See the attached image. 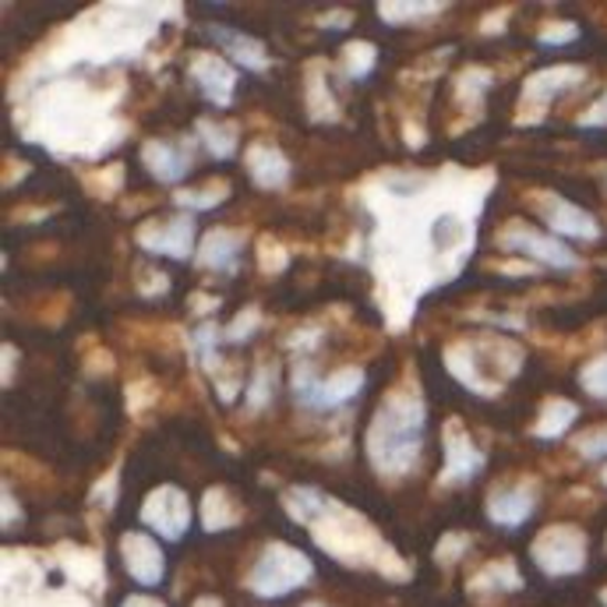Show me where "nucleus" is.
Segmentation results:
<instances>
[{"instance_id": "obj_1", "label": "nucleus", "mask_w": 607, "mask_h": 607, "mask_svg": "<svg viewBox=\"0 0 607 607\" xmlns=\"http://www.w3.org/2000/svg\"><path fill=\"white\" fill-rule=\"evenodd\" d=\"M428 442V403L421 389L395 385L374 407L364 428V460L385 481L410 477Z\"/></svg>"}, {"instance_id": "obj_2", "label": "nucleus", "mask_w": 607, "mask_h": 607, "mask_svg": "<svg viewBox=\"0 0 607 607\" xmlns=\"http://www.w3.org/2000/svg\"><path fill=\"white\" fill-rule=\"evenodd\" d=\"M290 395L300 410L308 413H336L360 400L368 389V371L357 364H343L332 374H321L311 357H294L290 360Z\"/></svg>"}, {"instance_id": "obj_3", "label": "nucleus", "mask_w": 607, "mask_h": 607, "mask_svg": "<svg viewBox=\"0 0 607 607\" xmlns=\"http://www.w3.org/2000/svg\"><path fill=\"white\" fill-rule=\"evenodd\" d=\"M311 579H315V562L308 552H300V547L287 541H269L255 558L244 586L261 600H282L297 594L300 586H308Z\"/></svg>"}, {"instance_id": "obj_4", "label": "nucleus", "mask_w": 607, "mask_h": 607, "mask_svg": "<svg viewBox=\"0 0 607 607\" xmlns=\"http://www.w3.org/2000/svg\"><path fill=\"white\" fill-rule=\"evenodd\" d=\"M495 244L502 255H516L519 261H529L534 269H552V272H579L583 258L576 248H568L565 240L555 234H547L544 226L512 216L502 223V230L495 234Z\"/></svg>"}, {"instance_id": "obj_5", "label": "nucleus", "mask_w": 607, "mask_h": 607, "mask_svg": "<svg viewBox=\"0 0 607 607\" xmlns=\"http://www.w3.org/2000/svg\"><path fill=\"white\" fill-rule=\"evenodd\" d=\"M529 562H534L547 579L579 576L590 562V537L576 523H552L529 544Z\"/></svg>"}, {"instance_id": "obj_6", "label": "nucleus", "mask_w": 607, "mask_h": 607, "mask_svg": "<svg viewBox=\"0 0 607 607\" xmlns=\"http://www.w3.org/2000/svg\"><path fill=\"white\" fill-rule=\"evenodd\" d=\"M586 79H590V71H586L583 64H552V68L526 74L523 89H519V103H516V124L519 127L544 124L552 103L558 96H565V92L579 89Z\"/></svg>"}, {"instance_id": "obj_7", "label": "nucleus", "mask_w": 607, "mask_h": 607, "mask_svg": "<svg viewBox=\"0 0 607 607\" xmlns=\"http://www.w3.org/2000/svg\"><path fill=\"white\" fill-rule=\"evenodd\" d=\"M198 219L192 213L174 216H152L135 226V244L148 258L169 261H195L198 255Z\"/></svg>"}, {"instance_id": "obj_8", "label": "nucleus", "mask_w": 607, "mask_h": 607, "mask_svg": "<svg viewBox=\"0 0 607 607\" xmlns=\"http://www.w3.org/2000/svg\"><path fill=\"white\" fill-rule=\"evenodd\" d=\"M192 519H195L192 495H187L181 484L152 487L138 508L142 529H148V534L160 537L163 544H181L187 537V529H192Z\"/></svg>"}, {"instance_id": "obj_9", "label": "nucleus", "mask_w": 607, "mask_h": 607, "mask_svg": "<svg viewBox=\"0 0 607 607\" xmlns=\"http://www.w3.org/2000/svg\"><path fill=\"white\" fill-rule=\"evenodd\" d=\"M529 205H534L537 219L544 223L547 234H555L565 244H597L600 240V219L583 208L579 202L565 198L558 192H534L529 195Z\"/></svg>"}, {"instance_id": "obj_10", "label": "nucleus", "mask_w": 607, "mask_h": 607, "mask_svg": "<svg viewBox=\"0 0 607 607\" xmlns=\"http://www.w3.org/2000/svg\"><path fill=\"white\" fill-rule=\"evenodd\" d=\"M487 470V452L477 445V439L466 431L460 416H449L442 428V473L439 481L445 487L473 484Z\"/></svg>"}, {"instance_id": "obj_11", "label": "nucleus", "mask_w": 607, "mask_h": 607, "mask_svg": "<svg viewBox=\"0 0 607 607\" xmlns=\"http://www.w3.org/2000/svg\"><path fill=\"white\" fill-rule=\"evenodd\" d=\"M187 82L195 85L198 96L216 106V110H230L237 100V85H240V68H234L223 53L216 50H195L187 56Z\"/></svg>"}, {"instance_id": "obj_12", "label": "nucleus", "mask_w": 607, "mask_h": 607, "mask_svg": "<svg viewBox=\"0 0 607 607\" xmlns=\"http://www.w3.org/2000/svg\"><path fill=\"white\" fill-rule=\"evenodd\" d=\"M541 508V487L537 481H505L495 484L484 498V516L491 526L505 529V534H516L529 519L537 516Z\"/></svg>"}, {"instance_id": "obj_13", "label": "nucleus", "mask_w": 607, "mask_h": 607, "mask_svg": "<svg viewBox=\"0 0 607 607\" xmlns=\"http://www.w3.org/2000/svg\"><path fill=\"white\" fill-rule=\"evenodd\" d=\"M195 135H181V138H145L138 148V160L145 166V174L156 184L181 187L184 177L195 169Z\"/></svg>"}, {"instance_id": "obj_14", "label": "nucleus", "mask_w": 607, "mask_h": 607, "mask_svg": "<svg viewBox=\"0 0 607 607\" xmlns=\"http://www.w3.org/2000/svg\"><path fill=\"white\" fill-rule=\"evenodd\" d=\"M117 552L124 562V573L135 579V586L142 590H156L166 579V552H163V541L152 537L148 529H124L121 541H117Z\"/></svg>"}, {"instance_id": "obj_15", "label": "nucleus", "mask_w": 607, "mask_h": 607, "mask_svg": "<svg viewBox=\"0 0 607 607\" xmlns=\"http://www.w3.org/2000/svg\"><path fill=\"white\" fill-rule=\"evenodd\" d=\"M248 240H251V234L240 230V226H213V230H205L198 240L195 265L205 272L237 276L244 251H248Z\"/></svg>"}, {"instance_id": "obj_16", "label": "nucleus", "mask_w": 607, "mask_h": 607, "mask_svg": "<svg viewBox=\"0 0 607 607\" xmlns=\"http://www.w3.org/2000/svg\"><path fill=\"white\" fill-rule=\"evenodd\" d=\"M205 32H208V40H213V43L219 47V53H223L234 68L251 71V74H269V71H272V53H269V47H265V43L258 40V35L244 32V29H237V25H223V22L208 25Z\"/></svg>"}, {"instance_id": "obj_17", "label": "nucleus", "mask_w": 607, "mask_h": 607, "mask_svg": "<svg viewBox=\"0 0 607 607\" xmlns=\"http://www.w3.org/2000/svg\"><path fill=\"white\" fill-rule=\"evenodd\" d=\"M244 174L258 192H282L294 177V163L276 142H251L244 148Z\"/></svg>"}, {"instance_id": "obj_18", "label": "nucleus", "mask_w": 607, "mask_h": 607, "mask_svg": "<svg viewBox=\"0 0 607 607\" xmlns=\"http://www.w3.org/2000/svg\"><path fill=\"white\" fill-rule=\"evenodd\" d=\"M442 360H445V371L460 382L470 395H481V400H495L502 392L495 382L487 378L481 357H477V347H473V339H452V343L442 350Z\"/></svg>"}, {"instance_id": "obj_19", "label": "nucleus", "mask_w": 607, "mask_h": 607, "mask_svg": "<svg viewBox=\"0 0 607 607\" xmlns=\"http://www.w3.org/2000/svg\"><path fill=\"white\" fill-rule=\"evenodd\" d=\"M332 64L315 56V61L304 64V110H308L311 124H339L343 121V110L332 92Z\"/></svg>"}, {"instance_id": "obj_20", "label": "nucleus", "mask_w": 607, "mask_h": 607, "mask_svg": "<svg viewBox=\"0 0 607 607\" xmlns=\"http://www.w3.org/2000/svg\"><path fill=\"white\" fill-rule=\"evenodd\" d=\"M240 519H244V505L230 487L223 484L205 487V495L198 502V523L205 534H226V529H234Z\"/></svg>"}, {"instance_id": "obj_21", "label": "nucleus", "mask_w": 607, "mask_h": 607, "mask_svg": "<svg viewBox=\"0 0 607 607\" xmlns=\"http://www.w3.org/2000/svg\"><path fill=\"white\" fill-rule=\"evenodd\" d=\"M332 502L336 498L329 495V491H321L318 484H290L279 498L282 512H287L297 526H315L329 512Z\"/></svg>"}, {"instance_id": "obj_22", "label": "nucleus", "mask_w": 607, "mask_h": 607, "mask_svg": "<svg viewBox=\"0 0 607 607\" xmlns=\"http://www.w3.org/2000/svg\"><path fill=\"white\" fill-rule=\"evenodd\" d=\"M576 421H579V403L565 400V395H552V400L541 403L537 421H534V428H529V434H534L537 442H558L576 428Z\"/></svg>"}, {"instance_id": "obj_23", "label": "nucleus", "mask_w": 607, "mask_h": 607, "mask_svg": "<svg viewBox=\"0 0 607 607\" xmlns=\"http://www.w3.org/2000/svg\"><path fill=\"white\" fill-rule=\"evenodd\" d=\"M195 138L198 145L219 163H230L240 152V127L234 121H219V117H195Z\"/></svg>"}, {"instance_id": "obj_24", "label": "nucleus", "mask_w": 607, "mask_h": 607, "mask_svg": "<svg viewBox=\"0 0 607 607\" xmlns=\"http://www.w3.org/2000/svg\"><path fill=\"white\" fill-rule=\"evenodd\" d=\"M234 198V184L230 181H208L202 187H177L169 202L177 205V213H192V216H202V213H213V208L226 205Z\"/></svg>"}, {"instance_id": "obj_25", "label": "nucleus", "mask_w": 607, "mask_h": 607, "mask_svg": "<svg viewBox=\"0 0 607 607\" xmlns=\"http://www.w3.org/2000/svg\"><path fill=\"white\" fill-rule=\"evenodd\" d=\"M378 18H382V25H392V29H403V25H431V18H439L449 11V4L442 0H389V4H378L374 8Z\"/></svg>"}, {"instance_id": "obj_26", "label": "nucleus", "mask_w": 607, "mask_h": 607, "mask_svg": "<svg viewBox=\"0 0 607 607\" xmlns=\"http://www.w3.org/2000/svg\"><path fill=\"white\" fill-rule=\"evenodd\" d=\"M279 378H282V368L276 364V360L261 357L258 364L251 368L248 382H244V410H248V413H261V410H269V403L276 400Z\"/></svg>"}, {"instance_id": "obj_27", "label": "nucleus", "mask_w": 607, "mask_h": 607, "mask_svg": "<svg viewBox=\"0 0 607 607\" xmlns=\"http://www.w3.org/2000/svg\"><path fill=\"white\" fill-rule=\"evenodd\" d=\"M219 343H226V336H223V326L216 318H208V321H198L195 332L187 336V350H192V357H198V364L205 374H219L226 364H223V357H219Z\"/></svg>"}, {"instance_id": "obj_28", "label": "nucleus", "mask_w": 607, "mask_h": 607, "mask_svg": "<svg viewBox=\"0 0 607 607\" xmlns=\"http://www.w3.org/2000/svg\"><path fill=\"white\" fill-rule=\"evenodd\" d=\"M378 68V43L371 40H350L336 56V74L343 82H368Z\"/></svg>"}, {"instance_id": "obj_29", "label": "nucleus", "mask_w": 607, "mask_h": 607, "mask_svg": "<svg viewBox=\"0 0 607 607\" xmlns=\"http://www.w3.org/2000/svg\"><path fill=\"white\" fill-rule=\"evenodd\" d=\"M516 590H523V576L512 558H495L477 576H470V594H516Z\"/></svg>"}, {"instance_id": "obj_30", "label": "nucleus", "mask_w": 607, "mask_h": 607, "mask_svg": "<svg viewBox=\"0 0 607 607\" xmlns=\"http://www.w3.org/2000/svg\"><path fill=\"white\" fill-rule=\"evenodd\" d=\"M491 89H495V71H491V68L470 64V68L452 74V96H455V103H460L463 110L484 106Z\"/></svg>"}, {"instance_id": "obj_31", "label": "nucleus", "mask_w": 607, "mask_h": 607, "mask_svg": "<svg viewBox=\"0 0 607 607\" xmlns=\"http://www.w3.org/2000/svg\"><path fill=\"white\" fill-rule=\"evenodd\" d=\"M579 35H583V29L573 22V18H547V22L537 29L534 40L541 50H562V47L579 43Z\"/></svg>"}, {"instance_id": "obj_32", "label": "nucleus", "mask_w": 607, "mask_h": 607, "mask_svg": "<svg viewBox=\"0 0 607 607\" xmlns=\"http://www.w3.org/2000/svg\"><path fill=\"white\" fill-rule=\"evenodd\" d=\"M261 321H265V315H261L258 304H248V308H240V311L223 326L226 343H234V347L248 343V339H255V336L261 332Z\"/></svg>"}, {"instance_id": "obj_33", "label": "nucleus", "mask_w": 607, "mask_h": 607, "mask_svg": "<svg viewBox=\"0 0 607 607\" xmlns=\"http://www.w3.org/2000/svg\"><path fill=\"white\" fill-rule=\"evenodd\" d=\"M573 449L586 463H607V424H594L579 431L573 439Z\"/></svg>"}, {"instance_id": "obj_34", "label": "nucleus", "mask_w": 607, "mask_h": 607, "mask_svg": "<svg viewBox=\"0 0 607 607\" xmlns=\"http://www.w3.org/2000/svg\"><path fill=\"white\" fill-rule=\"evenodd\" d=\"M255 261H258V269L265 276H279V272H287V265H290V251L282 248V244L276 237H258V248H255Z\"/></svg>"}, {"instance_id": "obj_35", "label": "nucleus", "mask_w": 607, "mask_h": 607, "mask_svg": "<svg viewBox=\"0 0 607 607\" xmlns=\"http://www.w3.org/2000/svg\"><path fill=\"white\" fill-rule=\"evenodd\" d=\"M579 389L590 395V400L607 403V353L586 360V364L579 368Z\"/></svg>"}, {"instance_id": "obj_36", "label": "nucleus", "mask_w": 607, "mask_h": 607, "mask_svg": "<svg viewBox=\"0 0 607 607\" xmlns=\"http://www.w3.org/2000/svg\"><path fill=\"white\" fill-rule=\"evenodd\" d=\"M169 287H174V282H169V276L156 269V265H138L135 269V290L142 300H160L169 294Z\"/></svg>"}, {"instance_id": "obj_37", "label": "nucleus", "mask_w": 607, "mask_h": 607, "mask_svg": "<svg viewBox=\"0 0 607 607\" xmlns=\"http://www.w3.org/2000/svg\"><path fill=\"white\" fill-rule=\"evenodd\" d=\"M470 544H473L470 534H463V529H449V534L439 541V547H434V562H439V565H455L466 555Z\"/></svg>"}, {"instance_id": "obj_38", "label": "nucleus", "mask_w": 607, "mask_h": 607, "mask_svg": "<svg viewBox=\"0 0 607 607\" xmlns=\"http://www.w3.org/2000/svg\"><path fill=\"white\" fill-rule=\"evenodd\" d=\"M117 495H121V473H117V466H113L106 477H100L96 487L89 491V502L96 505V508H103V512H113V505H117Z\"/></svg>"}, {"instance_id": "obj_39", "label": "nucleus", "mask_w": 607, "mask_h": 607, "mask_svg": "<svg viewBox=\"0 0 607 607\" xmlns=\"http://www.w3.org/2000/svg\"><path fill=\"white\" fill-rule=\"evenodd\" d=\"M579 127H590V131H597V127H607V89L600 92V96L586 106L583 113H579V121H576Z\"/></svg>"}, {"instance_id": "obj_40", "label": "nucleus", "mask_w": 607, "mask_h": 607, "mask_svg": "<svg viewBox=\"0 0 607 607\" xmlns=\"http://www.w3.org/2000/svg\"><path fill=\"white\" fill-rule=\"evenodd\" d=\"M477 318L487 321V326H495V332L502 329L505 336L526 329V318H523V315H508V311H484V315H477Z\"/></svg>"}, {"instance_id": "obj_41", "label": "nucleus", "mask_w": 607, "mask_h": 607, "mask_svg": "<svg viewBox=\"0 0 607 607\" xmlns=\"http://www.w3.org/2000/svg\"><path fill=\"white\" fill-rule=\"evenodd\" d=\"M219 304H223V297H216V294H205V290H195L192 297H187V308H192L202 321H208L216 311H219Z\"/></svg>"}, {"instance_id": "obj_42", "label": "nucleus", "mask_w": 607, "mask_h": 607, "mask_svg": "<svg viewBox=\"0 0 607 607\" xmlns=\"http://www.w3.org/2000/svg\"><path fill=\"white\" fill-rule=\"evenodd\" d=\"M353 25V11L347 8H336V11H326L318 18V29H336V32H347Z\"/></svg>"}, {"instance_id": "obj_43", "label": "nucleus", "mask_w": 607, "mask_h": 607, "mask_svg": "<svg viewBox=\"0 0 607 607\" xmlns=\"http://www.w3.org/2000/svg\"><path fill=\"white\" fill-rule=\"evenodd\" d=\"M22 519H25V512L18 508V502H14V495H11V487L4 484V534H11L14 523H22Z\"/></svg>"}, {"instance_id": "obj_44", "label": "nucleus", "mask_w": 607, "mask_h": 607, "mask_svg": "<svg viewBox=\"0 0 607 607\" xmlns=\"http://www.w3.org/2000/svg\"><path fill=\"white\" fill-rule=\"evenodd\" d=\"M14 368H18V347L4 343V389H11L14 382Z\"/></svg>"}, {"instance_id": "obj_45", "label": "nucleus", "mask_w": 607, "mask_h": 607, "mask_svg": "<svg viewBox=\"0 0 607 607\" xmlns=\"http://www.w3.org/2000/svg\"><path fill=\"white\" fill-rule=\"evenodd\" d=\"M117 607H166L160 597H152V594H131V597H124Z\"/></svg>"}, {"instance_id": "obj_46", "label": "nucleus", "mask_w": 607, "mask_h": 607, "mask_svg": "<svg viewBox=\"0 0 607 607\" xmlns=\"http://www.w3.org/2000/svg\"><path fill=\"white\" fill-rule=\"evenodd\" d=\"M505 18H508V8H505L502 14H498V11H495V14H487V22L481 25V32H484V35H491V32H498V29L505 32Z\"/></svg>"}, {"instance_id": "obj_47", "label": "nucleus", "mask_w": 607, "mask_h": 607, "mask_svg": "<svg viewBox=\"0 0 607 607\" xmlns=\"http://www.w3.org/2000/svg\"><path fill=\"white\" fill-rule=\"evenodd\" d=\"M192 607H223V600H219V597H213V594H202Z\"/></svg>"}, {"instance_id": "obj_48", "label": "nucleus", "mask_w": 607, "mask_h": 607, "mask_svg": "<svg viewBox=\"0 0 607 607\" xmlns=\"http://www.w3.org/2000/svg\"><path fill=\"white\" fill-rule=\"evenodd\" d=\"M600 484H604V487H607V463H604V466H600Z\"/></svg>"}, {"instance_id": "obj_49", "label": "nucleus", "mask_w": 607, "mask_h": 607, "mask_svg": "<svg viewBox=\"0 0 607 607\" xmlns=\"http://www.w3.org/2000/svg\"><path fill=\"white\" fill-rule=\"evenodd\" d=\"M304 607H326V604H318V600H308V604H304Z\"/></svg>"}, {"instance_id": "obj_50", "label": "nucleus", "mask_w": 607, "mask_h": 607, "mask_svg": "<svg viewBox=\"0 0 607 607\" xmlns=\"http://www.w3.org/2000/svg\"><path fill=\"white\" fill-rule=\"evenodd\" d=\"M600 600H604V607H607V590H604V594H600Z\"/></svg>"}]
</instances>
